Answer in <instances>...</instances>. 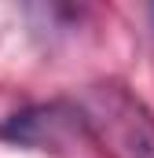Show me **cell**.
I'll return each mask as SVG.
<instances>
[{"label":"cell","mask_w":154,"mask_h":158,"mask_svg":"<svg viewBox=\"0 0 154 158\" xmlns=\"http://www.w3.org/2000/svg\"><path fill=\"white\" fill-rule=\"evenodd\" d=\"M81 118L114 158H154V121L121 88H99L88 107H81Z\"/></svg>","instance_id":"6da1fadb"},{"label":"cell","mask_w":154,"mask_h":158,"mask_svg":"<svg viewBox=\"0 0 154 158\" xmlns=\"http://www.w3.org/2000/svg\"><path fill=\"white\" fill-rule=\"evenodd\" d=\"M77 132H88V129L81 118V107H70V103L26 107L0 125V140H11L18 147H63Z\"/></svg>","instance_id":"7a4b0ae2"},{"label":"cell","mask_w":154,"mask_h":158,"mask_svg":"<svg viewBox=\"0 0 154 158\" xmlns=\"http://www.w3.org/2000/svg\"><path fill=\"white\" fill-rule=\"evenodd\" d=\"M151 15H154V7H151Z\"/></svg>","instance_id":"3957f363"}]
</instances>
